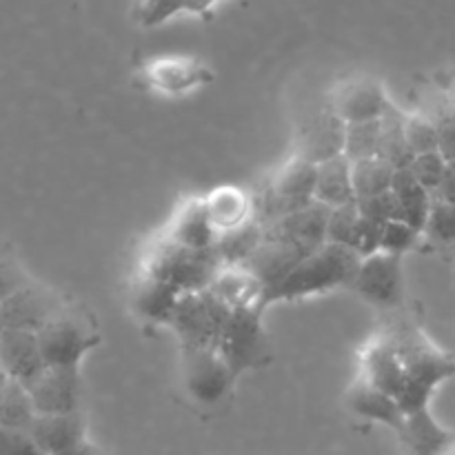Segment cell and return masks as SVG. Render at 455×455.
I'll list each match as a JSON object with an SVG mask.
<instances>
[{"label": "cell", "instance_id": "obj_34", "mask_svg": "<svg viewBox=\"0 0 455 455\" xmlns=\"http://www.w3.org/2000/svg\"><path fill=\"white\" fill-rule=\"evenodd\" d=\"M360 220H363V216H360L358 203L331 209V213H329V225H327V243L338 244V247L354 249L355 251V249H358Z\"/></svg>", "mask_w": 455, "mask_h": 455}, {"label": "cell", "instance_id": "obj_6", "mask_svg": "<svg viewBox=\"0 0 455 455\" xmlns=\"http://www.w3.org/2000/svg\"><path fill=\"white\" fill-rule=\"evenodd\" d=\"M231 311L212 291L185 293L178 302L172 324L180 349H218Z\"/></svg>", "mask_w": 455, "mask_h": 455}, {"label": "cell", "instance_id": "obj_36", "mask_svg": "<svg viewBox=\"0 0 455 455\" xmlns=\"http://www.w3.org/2000/svg\"><path fill=\"white\" fill-rule=\"evenodd\" d=\"M422 238H425V234L420 229H416V227L407 225L404 220H391L387 222L385 231H382L380 251L404 258V253L413 251L420 244Z\"/></svg>", "mask_w": 455, "mask_h": 455}, {"label": "cell", "instance_id": "obj_13", "mask_svg": "<svg viewBox=\"0 0 455 455\" xmlns=\"http://www.w3.org/2000/svg\"><path fill=\"white\" fill-rule=\"evenodd\" d=\"M329 213H331V209L324 207V204H309L300 212L278 218L269 225H262L265 227V240L287 244V247H293L311 256V253L327 244Z\"/></svg>", "mask_w": 455, "mask_h": 455}, {"label": "cell", "instance_id": "obj_14", "mask_svg": "<svg viewBox=\"0 0 455 455\" xmlns=\"http://www.w3.org/2000/svg\"><path fill=\"white\" fill-rule=\"evenodd\" d=\"M360 378L376 389L394 395L395 400L403 395L407 385V369L394 340L387 333H378L364 345L360 354Z\"/></svg>", "mask_w": 455, "mask_h": 455}, {"label": "cell", "instance_id": "obj_21", "mask_svg": "<svg viewBox=\"0 0 455 455\" xmlns=\"http://www.w3.org/2000/svg\"><path fill=\"white\" fill-rule=\"evenodd\" d=\"M204 203H207L209 218H212V225L218 235L240 229V227H244L256 218L253 194L240 189V187H216V189H212L204 196Z\"/></svg>", "mask_w": 455, "mask_h": 455}, {"label": "cell", "instance_id": "obj_2", "mask_svg": "<svg viewBox=\"0 0 455 455\" xmlns=\"http://www.w3.org/2000/svg\"><path fill=\"white\" fill-rule=\"evenodd\" d=\"M360 262H363V256H358L354 249L327 243L296 267V271L267 298V307L351 287Z\"/></svg>", "mask_w": 455, "mask_h": 455}, {"label": "cell", "instance_id": "obj_16", "mask_svg": "<svg viewBox=\"0 0 455 455\" xmlns=\"http://www.w3.org/2000/svg\"><path fill=\"white\" fill-rule=\"evenodd\" d=\"M47 369L38 333L4 329L0 336V371L7 380L29 385Z\"/></svg>", "mask_w": 455, "mask_h": 455}, {"label": "cell", "instance_id": "obj_43", "mask_svg": "<svg viewBox=\"0 0 455 455\" xmlns=\"http://www.w3.org/2000/svg\"><path fill=\"white\" fill-rule=\"evenodd\" d=\"M434 198L440 200V203L455 204V164H449L447 176L443 178L440 187H438V189H435Z\"/></svg>", "mask_w": 455, "mask_h": 455}, {"label": "cell", "instance_id": "obj_22", "mask_svg": "<svg viewBox=\"0 0 455 455\" xmlns=\"http://www.w3.org/2000/svg\"><path fill=\"white\" fill-rule=\"evenodd\" d=\"M31 438L47 455H62L87 443V427L80 413L69 416H36L29 427Z\"/></svg>", "mask_w": 455, "mask_h": 455}, {"label": "cell", "instance_id": "obj_25", "mask_svg": "<svg viewBox=\"0 0 455 455\" xmlns=\"http://www.w3.org/2000/svg\"><path fill=\"white\" fill-rule=\"evenodd\" d=\"M400 440L413 455H447L453 449V434L435 420L431 409L407 416Z\"/></svg>", "mask_w": 455, "mask_h": 455}, {"label": "cell", "instance_id": "obj_29", "mask_svg": "<svg viewBox=\"0 0 455 455\" xmlns=\"http://www.w3.org/2000/svg\"><path fill=\"white\" fill-rule=\"evenodd\" d=\"M407 116L403 109L391 105L380 120V158L394 169H407L413 156L407 145Z\"/></svg>", "mask_w": 455, "mask_h": 455}, {"label": "cell", "instance_id": "obj_5", "mask_svg": "<svg viewBox=\"0 0 455 455\" xmlns=\"http://www.w3.org/2000/svg\"><path fill=\"white\" fill-rule=\"evenodd\" d=\"M265 311H231L222 336L218 340V351L231 367L235 378L247 371L262 369L271 358L269 338L265 331Z\"/></svg>", "mask_w": 455, "mask_h": 455}, {"label": "cell", "instance_id": "obj_10", "mask_svg": "<svg viewBox=\"0 0 455 455\" xmlns=\"http://www.w3.org/2000/svg\"><path fill=\"white\" fill-rule=\"evenodd\" d=\"M67 309L65 302L40 284L25 283L0 302L4 329L38 333Z\"/></svg>", "mask_w": 455, "mask_h": 455}, {"label": "cell", "instance_id": "obj_40", "mask_svg": "<svg viewBox=\"0 0 455 455\" xmlns=\"http://www.w3.org/2000/svg\"><path fill=\"white\" fill-rule=\"evenodd\" d=\"M0 455H47L29 431L0 427Z\"/></svg>", "mask_w": 455, "mask_h": 455}, {"label": "cell", "instance_id": "obj_8", "mask_svg": "<svg viewBox=\"0 0 455 455\" xmlns=\"http://www.w3.org/2000/svg\"><path fill=\"white\" fill-rule=\"evenodd\" d=\"M182 382L196 403L218 404L234 389V376L227 360L218 349H180Z\"/></svg>", "mask_w": 455, "mask_h": 455}, {"label": "cell", "instance_id": "obj_11", "mask_svg": "<svg viewBox=\"0 0 455 455\" xmlns=\"http://www.w3.org/2000/svg\"><path fill=\"white\" fill-rule=\"evenodd\" d=\"M391 105L394 102L380 80L371 78V76H355L336 87L329 109L345 124H355L382 120Z\"/></svg>", "mask_w": 455, "mask_h": 455}, {"label": "cell", "instance_id": "obj_45", "mask_svg": "<svg viewBox=\"0 0 455 455\" xmlns=\"http://www.w3.org/2000/svg\"><path fill=\"white\" fill-rule=\"evenodd\" d=\"M447 111H449V114H451L453 118H455V93H453V96H451V100H449V105H447Z\"/></svg>", "mask_w": 455, "mask_h": 455}, {"label": "cell", "instance_id": "obj_26", "mask_svg": "<svg viewBox=\"0 0 455 455\" xmlns=\"http://www.w3.org/2000/svg\"><path fill=\"white\" fill-rule=\"evenodd\" d=\"M315 203L329 209L345 207L355 203L354 180H351V160L345 156H336L318 164L315 178Z\"/></svg>", "mask_w": 455, "mask_h": 455}, {"label": "cell", "instance_id": "obj_1", "mask_svg": "<svg viewBox=\"0 0 455 455\" xmlns=\"http://www.w3.org/2000/svg\"><path fill=\"white\" fill-rule=\"evenodd\" d=\"M385 333L394 340L407 369V385L398 398L404 416L425 411L429 409L435 389L455 376V360L438 349L409 318L395 320Z\"/></svg>", "mask_w": 455, "mask_h": 455}, {"label": "cell", "instance_id": "obj_28", "mask_svg": "<svg viewBox=\"0 0 455 455\" xmlns=\"http://www.w3.org/2000/svg\"><path fill=\"white\" fill-rule=\"evenodd\" d=\"M262 243H265V227L253 218L240 229L218 235L213 249H216L222 267H244L251 260L253 253L260 249Z\"/></svg>", "mask_w": 455, "mask_h": 455}, {"label": "cell", "instance_id": "obj_17", "mask_svg": "<svg viewBox=\"0 0 455 455\" xmlns=\"http://www.w3.org/2000/svg\"><path fill=\"white\" fill-rule=\"evenodd\" d=\"M209 291L229 311L267 309V289L247 267H222Z\"/></svg>", "mask_w": 455, "mask_h": 455}, {"label": "cell", "instance_id": "obj_38", "mask_svg": "<svg viewBox=\"0 0 455 455\" xmlns=\"http://www.w3.org/2000/svg\"><path fill=\"white\" fill-rule=\"evenodd\" d=\"M407 169L422 187H427L431 194H435V189L440 187L443 178L447 176L449 163L444 160V156L440 154V151H431V154L416 156Z\"/></svg>", "mask_w": 455, "mask_h": 455}, {"label": "cell", "instance_id": "obj_18", "mask_svg": "<svg viewBox=\"0 0 455 455\" xmlns=\"http://www.w3.org/2000/svg\"><path fill=\"white\" fill-rule=\"evenodd\" d=\"M182 296L185 293H180L172 284L163 283L158 278H151V275L140 271L136 283L132 284L129 300H132V309L138 318L145 320V323L167 324L169 327Z\"/></svg>", "mask_w": 455, "mask_h": 455}, {"label": "cell", "instance_id": "obj_30", "mask_svg": "<svg viewBox=\"0 0 455 455\" xmlns=\"http://www.w3.org/2000/svg\"><path fill=\"white\" fill-rule=\"evenodd\" d=\"M218 0H136V20L142 27H160L180 13L207 16Z\"/></svg>", "mask_w": 455, "mask_h": 455}, {"label": "cell", "instance_id": "obj_35", "mask_svg": "<svg viewBox=\"0 0 455 455\" xmlns=\"http://www.w3.org/2000/svg\"><path fill=\"white\" fill-rule=\"evenodd\" d=\"M407 145L411 156L431 154L438 151V124L434 118H427L420 114L407 116Z\"/></svg>", "mask_w": 455, "mask_h": 455}, {"label": "cell", "instance_id": "obj_27", "mask_svg": "<svg viewBox=\"0 0 455 455\" xmlns=\"http://www.w3.org/2000/svg\"><path fill=\"white\" fill-rule=\"evenodd\" d=\"M395 196V203L400 209V220L416 227L425 234L427 220H429L431 207H434V194L427 187H422L416 178L409 173V169H398L391 187Z\"/></svg>", "mask_w": 455, "mask_h": 455}, {"label": "cell", "instance_id": "obj_23", "mask_svg": "<svg viewBox=\"0 0 455 455\" xmlns=\"http://www.w3.org/2000/svg\"><path fill=\"white\" fill-rule=\"evenodd\" d=\"M347 400H349V407L355 416L364 418V420L380 422V425L394 429L398 435L403 434L407 416H404L403 407H400L394 395L385 394V391L376 389L369 382H364L363 378H358L349 389Z\"/></svg>", "mask_w": 455, "mask_h": 455}, {"label": "cell", "instance_id": "obj_41", "mask_svg": "<svg viewBox=\"0 0 455 455\" xmlns=\"http://www.w3.org/2000/svg\"><path fill=\"white\" fill-rule=\"evenodd\" d=\"M434 120L438 124V151L449 164H455V118L444 109Z\"/></svg>", "mask_w": 455, "mask_h": 455}, {"label": "cell", "instance_id": "obj_7", "mask_svg": "<svg viewBox=\"0 0 455 455\" xmlns=\"http://www.w3.org/2000/svg\"><path fill=\"white\" fill-rule=\"evenodd\" d=\"M40 349L47 367H78L84 355L100 345L96 329L67 307L58 318L38 331Z\"/></svg>", "mask_w": 455, "mask_h": 455}, {"label": "cell", "instance_id": "obj_47", "mask_svg": "<svg viewBox=\"0 0 455 455\" xmlns=\"http://www.w3.org/2000/svg\"><path fill=\"white\" fill-rule=\"evenodd\" d=\"M447 455H455V447H453V449H451V451H449Z\"/></svg>", "mask_w": 455, "mask_h": 455}, {"label": "cell", "instance_id": "obj_3", "mask_svg": "<svg viewBox=\"0 0 455 455\" xmlns=\"http://www.w3.org/2000/svg\"><path fill=\"white\" fill-rule=\"evenodd\" d=\"M222 269L216 249H191L178 244L163 234L147 249L142 258V274L176 287L180 293L207 291Z\"/></svg>", "mask_w": 455, "mask_h": 455}, {"label": "cell", "instance_id": "obj_31", "mask_svg": "<svg viewBox=\"0 0 455 455\" xmlns=\"http://www.w3.org/2000/svg\"><path fill=\"white\" fill-rule=\"evenodd\" d=\"M395 172H398V169L391 167V164L387 163L385 158H380V156H378V158L351 163V180H354L355 203L391 191Z\"/></svg>", "mask_w": 455, "mask_h": 455}, {"label": "cell", "instance_id": "obj_9", "mask_svg": "<svg viewBox=\"0 0 455 455\" xmlns=\"http://www.w3.org/2000/svg\"><path fill=\"white\" fill-rule=\"evenodd\" d=\"M351 289L369 305L380 309H398L404 300L403 258L387 251L364 256Z\"/></svg>", "mask_w": 455, "mask_h": 455}, {"label": "cell", "instance_id": "obj_32", "mask_svg": "<svg viewBox=\"0 0 455 455\" xmlns=\"http://www.w3.org/2000/svg\"><path fill=\"white\" fill-rule=\"evenodd\" d=\"M36 416L38 413H36L34 403H31V395L25 385L7 380L0 387V427L29 431Z\"/></svg>", "mask_w": 455, "mask_h": 455}, {"label": "cell", "instance_id": "obj_37", "mask_svg": "<svg viewBox=\"0 0 455 455\" xmlns=\"http://www.w3.org/2000/svg\"><path fill=\"white\" fill-rule=\"evenodd\" d=\"M425 235L434 243L443 244V247H455V204L440 203L434 198Z\"/></svg>", "mask_w": 455, "mask_h": 455}, {"label": "cell", "instance_id": "obj_46", "mask_svg": "<svg viewBox=\"0 0 455 455\" xmlns=\"http://www.w3.org/2000/svg\"><path fill=\"white\" fill-rule=\"evenodd\" d=\"M3 331H4V323H3V315H0V336H3Z\"/></svg>", "mask_w": 455, "mask_h": 455}, {"label": "cell", "instance_id": "obj_15", "mask_svg": "<svg viewBox=\"0 0 455 455\" xmlns=\"http://www.w3.org/2000/svg\"><path fill=\"white\" fill-rule=\"evenodd\" d=\"M145 80L151 89L167 96H182L212 83V69L196 58L163 56L145 67Z\"/></svg>", "mask_w": 455, "mask_h": 455}, {"label": "cell", "instance_id": "obj_33", "mask_svg": "<svg viewBox=\"0 0 455 455\" xmlns=\"http://www.w3.org/2000/svg\"><path fill=\"white\" fill-rule=\"evenodd\" d=\"M380 120L371 123H355L347 124L345 129V151L342 156L349 158L351 163L367 158H378L380 156Z\"/></svg>", "mask_w": 455, "mask_h": 455}, {"label": "cell", "instance_id": "obj_39", "mask_svg": "<svg viewBox=\"0 0 455 455\" xmlns=\"http://www.w3.org/2000/svg\"><path fill=\"white\" fill-rule=\"evenodd\" d=\"M358 209L364 218L373 222H380V225H387L391 220H400V209L398 203H395L394 191H387V194L373 196V198L358 200Z\"/></svg>", "mask_w": 455, "mask_h": 455}, {"label": "cell", "instance_id": "obj_24", "mask_svg": "<svg viewBox=\"0 0 455 455\" xmlns=\"http://www.w3.org/2000/svg\"><path fill=\"white\" fill-rule=\"evenodd\" d=\"M305 258L307 253L298 251V249L274 243V240H265V243L260 244V249L253 253V258L244 267L265 284L267 298H269L271 293L296 271V267L300 265Z\"/></svg>", "mask_w": 455, "mask_h": 455}, {"label": "cell", "instance_id": "obj_19", "mask_svg": "<svg viewBox=\"0 0 455 455\" xmlns=\"http://www.w3.org/2000/svg\"><path fill=\"white\" fill-rule=\"evenodd\" d=\"M345 129L347 124L331 109L314 116L302 127L300 140H298V156L314 164L342 156V151H345Z\"/></svg>", "mask_w": 455, "mask_h": 455}, {"label": "cell", "instance_id": "obj_12", "mask_svg": "<svg viewBox=\"0 0 455 455\" xmlns=\"http://www.w3.org/2000/svg\"><path fill=\"white\" fill-rule=\"evenodd\" d=\"M78 367H47L34 382L27 385L38 416H69L80 413L83 394Z\"/></svg>", "mask_w": 455, "mask_h": 455}, {"label": "cell", "instance_id": "obj_42", "mask_svg": "<svg viewBox=\"0 0 455 455\" xmlns=\"http://www.w3.org/2000/svg\"><path fill=\"white\" fill-rule=\"evenodd\" d=\"M25 283L27 278L22 275V271L18 269L16 265H12V262L0 258V302L7 296H12V293L16 291V289H20Z\"/></svg>", "mask_w": 455, "mask_h": 455}, {"label": "cell", "instance_id": "obj_44", "mask_svg": "<svg viewBox=\"0 0 455 455\" xmlns=\"http://www.w3.org/2000/svg\"><path fill=\"white\" fill-rule=\"evenodd\" d=\"M62 455H98V453L93 451V447H92V444H89V440H87V443L78 444V447L71 449V451H67V453H62Z\"/></svg>", "mask_w": 455, "mask_h": 455}, {"label": "cell", "instance_id": "obj_20", "mask_svg": "<svg viewBox=\"0 0 455 455\" xmlns=\"http://www.w3.org/2000/svg\"><path fill=\"white\" fill-rule=\"evenodd\" d=\"M164 235L173 243L191 249H213L218 234L212 225V218H209L204 196L187 198L173 213Z\"/></svg>", "mask_w": 455, "mask_h": 455}, {"label": "cell", "instance_id": "obj_4", "mask_svg": "<svg viewBox=\"0 0 455 455\" xmlns=\"http://www.w3.org/2000/svg\"><path fill=\"white\" fill-rule=\"evenodd\" d=\"M315 178H318V164L300 158L298 154L289 158L274 173L269 185L260 194H253L256 220L260 225H269V222L278 220V218L289 216V213H296L314 204Z\"/></svg>", "mask_w": 455, "mask_h": 455}]
</instances>
